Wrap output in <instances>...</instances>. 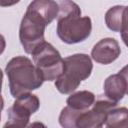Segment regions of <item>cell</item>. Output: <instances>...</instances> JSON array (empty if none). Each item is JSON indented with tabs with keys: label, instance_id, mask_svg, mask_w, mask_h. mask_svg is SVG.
Masks as SVG:
<instances>
[{
	"label": "cell",
	"instance_id": "cell-16",
	"mask_svg": "<svg viewBox=\"0 0 128 128\" xmlns=\"http://www.w3.org/2000/svg\"><path fill=\"white\" fill-rule=\"evenodd\" d=\"M118 74L124 79L125 81V84H126V94L128 95V64L126 66H124L119 72Z\"/></svg>",
	"mask_w": 128,
	"mask_h": 128
},
{
	"label": "cell",
	"instance_id": "cell-17",
	"mask_svg": "<svg viewBox=\"0 0 128 128\" xmlns=\"http://www.w3.org/2000/svg\"><path fill=\"white\" fill-rule=\"evenodd\" d=\"M26 128H47L46 125L42 122H39V121H36V122H32L30 123Z\"/></svg>",
	"mask_w": 128,
	"mask_h": 128
},
{
	"label": "cell",
	"instance_id": "cell-15",
	"mask_svg": "<svg viewBox=\"0 0 128 128\" xmlns=\"http://www.w3.org/2000/svg\"><path fill=\"white\" fill-rule=\"evenodd\" d=\"M120 34H121V38H122L124 44L128 47V6H126L124 14H123V20H122Z\"/></svg>",
	"mask_w": 128,
	"mask_h": 128
},
{
	"label": "cell",
	"instance_id": "cell-5",
	"mask_svg": "<svg viewBox=\"0 0 128 128\" xmlns=\"http://www.w3.org/2000/svg\"><path fill=\"white\" fill-rule=\"evenodd\" d=\"M35 66L43 75L44 81H56L64 71V59L50 43L44 42L32 54Z\"/></svg>",
	"mask_w": 128,
	"mask_h": 128
},
{
	"label": "cell",
	"instance_id": "cell-8",
	"mask_svg": "<svg viewBox=\"0 0 128 128\" xmlns=\"http://www.w3.org/2000/svg\"><path fill=\"white\" fill-rule=\"evenodd\" d=\"M121 53L119 43L114 38H103L98 41L91 50V58L100 64L114 62Z\"/></svg>",
	"mask_w": 128,
	"mask_h": 128
},
{
	"label": "cell",
	"instance_id": "cell-7",
	"mask_svg": "<svg viewBox=\"0 0 128 128\" xmlns=\"http://www.w3.org/2000/svg\"><path fill=\"white\" fill-rule=\"evenodd\" d=\"M117 103L109 100L107 97L100 96L93 104L91 109L82 111L76 121V128H95L104 125L107 114L114 108Z\"/></svg>",
	"mask_w": 128,
	"mask_h": 128
},
{
	"label": "cell",
	"instance_id": "cell-14",
	"mask_svg": "<svg viewBox=\"0 0 128 128\" xmlns=\"http://www.w3.org/2000/svg\"><path fill=\"white\" fill-rule=\"evenodd\" d=\"M82 111L72 109L69 106L64 107L59 115V124L62 128H76V121Z\"/></svg>",
	"mask_w": 128,
	"mask_h": 128
},
{
	"label": "cell",
	"instance_id": "cell-2",
	"mask_svg": "<svg viewBox=\"0 0 128 128\" xmlns=\"http://www.w3.org/2000/svg\"><path fill=\"white\" fill-rule=\"evenodd\" d=\"M9 90L14 98L40 88L44 78L40 70L26 56L13 57L5 67Z\"/></svg>",
	"mask_w": 128,
	"mask_h": 128
},
{
	"label": "cell",
	"instance_id": "cell-3",
	"mask_svg": "<svg viewBox=\"0 0 128 128\" xmlns=\"http://www.w3.org/2000/svg\"><path fill=\"white\" fill-rule=\"evenodd\" d=\"M93 63L87 54L77 53L64 58V71L55 81V87L61 94H72L92 72Z\"/></svg>",
	"mask_w": 128,
	"mask_h": 128
},
{
	"label": "cell",
	"instance_id": "cell-13",
	"mask_svg": "<svg viewBox=\"0 0 128 128\" xmlns=\"http://www.w3.org/2000/svg\"><path fill=\"white\" fill-rule=\"evenodd\" d=\"M125 8L126 6L116 5L108 9L105 14V23L108 29L113 32H120Z\"/></svg>",
	"mask_w": 128,
	"mask_h": 128
},
{
	"label": "cell",
	"instance_id": "cell-6",
	"mask_svg": "<svg viewBox=\"0 0 128 128\" xmlns=\"http://www.w3.org/2000/svg\"><path fill=\"white\" fill-rule=\"evenodd\" d=\"M40 107L39 98L32 93H26L16 98L13 105L8 109V121L26 128L29 125L30 116Z\"/></svg>",
	"mask_w": 128,
	"mask_h": 128
},
{
	"label": "cell",
	"instance_id": "cell-4",
	"mask_svg": "<svg viewBox=\"0 0 128 128\" xmlns=\"http://www.w3.org/2000/svg\"><path fill=\"white\" fill-rule=\"evenodd\" d=\"M47 23L36 13L27 9L20 24L19 39L27 54L33 52L45 41L44 32Z\"/></svg>",
	"mask_w": 128,
	"mask_h": 128
},
{
	"label": "cell",
	"instance_id": "cell-10",
	"mask_svg": "<svg viewBox=\"0 0 128 128\" xmlns=\"http://www.w3.org/2000/svg\"><path fill=\"white\" fill-rule=\"evenodd\" d=\"M27 9L33 11L39 15L46 23L49 25L59 14V5L58 2L52 0H35L32 1Z\"/></svg>",
	"mask_w": 128,
	"mask_h": 128
},
{
	"label": "cell",
	"instance_id": "cell-19",
	"mask_svg": "<svg viewBox=\"0 0 128 128\" xmlns=\"http://www.w3.org/2000/svg\"><path fill=\"white\" fill-rule=\"evenodd\" d=\"M95 128H104L103 127V125H99V126H97V127H95ZM106 128V127H105Z\"/></svg>",
	"mask_w": 128,
	"mask_h": 128
},
{
	"label": "cell",
	"instance_id": "cell-9",
	"mask_svg": "<svg viewBox=\"0 0 128 128\" xmlns=\"http://www.w3.org/2000/svg\"><path fill=\"white\" fill-rule=\"evenodd\" d=\"M103 89H104V96L116 103L122 100L124 95L126 94L125 81L118 73L112 74L105 79Z\"/></svg>",
	"mask_w": 128,
	"mask_h": 128
},
{
	"label": "cell",
	"instance_id": "cell-18",
	"mask_svg": "<svg viewBox=\"0 0 128 128\" xmlns=\"http://www.w3.org/2000/svg\"><path fill=\"white\" fill-rule=\"evenodd\" d=\"M3 128H21V127H19L18 125L14 124V123H12V122H10V121H7V123L4 125Z\"/></svg>",
	"mask_w": 128,
	"mask_h": 128
},
{
	"label": "cell",
	"instance_id": "cell-1",
	"mask_svg": "<svg viewBox=\"0 0 128 128\" xmlns=\"http://www.w3.org/2000/svg\"><path fill=\"white\" fill-rule=\"evenodd\" d=\"M58 5L56 32L60 40L66 44H77L85 41L92 31L90 17H81V9L73 1H59Z\"/></svg>",
	"mask_w": 128,
	"mask_h": 128
},
{
	"label": "cell",
	"instance_id": "cell-11",
	"mask_svg": "<svg viewBox=\"0 0 128 128\" xmlns=\"http://www.w3.org/2000/svg\"><path fill=\"white\" fill-rule=\"evenodd\" d=\"M67 106L79 111H86L95 103V95L87 90L77 91L70 94L66 100Z\"/></svg>",
	"mask_w": 128,
	"mask_h": 128
},
{
	"label": "cell",
	"instance_id": "cell-12",
	"mask_svg": "<svg viewBox=\"0 0 128 128\" xmlns=\"http://www.w3.org/2000/svg\"><path fill=\"white\" fill-rule=\"evenodd\" d=\"M104 125L106 128H128V108L112 109L107 114Z\"/></svg>",
	"mask_w": 128,
	"mask_h": 128
}]
</instances>
